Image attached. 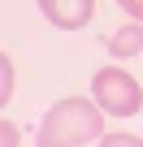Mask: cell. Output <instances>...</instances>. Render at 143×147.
I'll return each instance as SVG.
<instances>
[{
    "label": "cell",
    "instance_id": "cell-1",
    "mask_svg": "<svg viewBox=\"0 0 143 147\" xmlns=\"http://www.w3.org/2000/svg\"><path fill=\"white\" fill-rule=\"evenodd\" d=\"M100 113L104 108L96 104V95L91 100L69 95V100H61V104L48 108V117H43V125H39L35 138L43 147H87V143H100V125H104Z\"/></svg>",
    "mask_w": 143,
    "mask_h": 147
},
{
    "label": "cell",
    "instance_id": "cell-2",
    "mask_svg": "<svg viewBox=\"0 0 143 147\" xmlns=\"http://www.w3.org/2000/svg\"><path fill=\"white\" fill-rule=\"evenodd\" d=\"M91 95H96V104H100L108 117H134V113L143 108V87L130 78L121 65H104V69H96V78H91Z\"/></svg>",
    "mask_w": 143,
    "mask_h": 147
},
{
    "label": "cell",
    "instance_id": "cell-3",
    "mask_svg": "<svg viewBox=\"0 0 143 147\" xmlns=\"http://www.w3.org/2000/svg\"><path fill=\"white\" fill-rule=\"evenodd\" d=\"M39 9L52 26L61 30H83L96 18V0H39Z\"/></svg>",
    "mask_w": 143,
    "mask_h": 147
},
{
    "label": "cell",
    "instance_id": "cell-4",
    "mask_svg": "<svg viewBox=\"0 0 143 147\" xmlns=\"http://www.w3.org/2000/svg\"><path fill=\"white\" fill-rule=\"evenodd\" d=\"M108 52H113V56H134V52H143V22L130 18V22L108 39Z\"/></svg>",
    "mask_w": 143,
    "mask_h": 147
},
{
    "label": "cell",
    "instance_id": "cell-5",
    "mask_svg": "<svg viewBox=\"0 0 143 147\" xmlns=\"http://www.w3.org/2000/svg\"><path fill=\"white\" fill-rule=\"evenodd\" d=\"M117 5L126 9V18H134V22H143V0H117Z\"/></svg>",
    "mask_w": 143,
    "mask_h": 147
}]
</instances>
